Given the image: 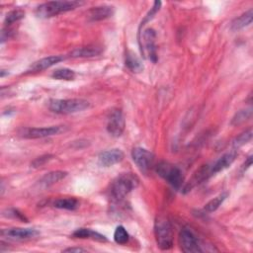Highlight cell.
<instances>
[{
    "mask_svg": "<svg viewBox=\"0 0 253 253\" xmlns=\"http://www.w3.org/2000/svg\"><path fill=\"white\" fill-rule=\"evenodd\" d=\"M82 4H83V2H80V1H69V0L48 1V2L42 3L40 6H38L35 13H36L37 17L46 19V18H51V17L57 16L61 13L71 11Z\"/></svg>",
    "mask_w": 253,
    "mask_h": 253,
    "instance_id": "obj_1",
    "label": "cell"
},
{
    "mask_svg": "<svg viewBox=\"0 0 253 253\" xmlns=\"http://www.w3.org/2000/svg\"><path fill=\"white\" fill-rule=\"evenodd\" d=\"M90 107L89 101L85 99H52L48 103V108L51 112L60 115L74 114L82 112Z\"/></svg>",
    "mask_w": 253,
    "mask_h": 253,
    "instance_id": "obj_2",
    "label": "cell"
},
{
    "mask_svg": "<svg viewBox=\"0 0 253 253\" xmlns=\"http://www.w3.org/2000/svg\"><path fill=\"white\" fill-rule=\"evenodd\" d=\"M138 178L132 173H125L118 176L111 186L112 197L117 201L124 200L138 185Z\"/></svg>",
    "mask_w": 253,
    "mask_h": 253,
    "instance_id": "obj_3",
    "label": "cell"
},
{
    "mask_svg": "<svg viewBox=\"0 0 253 253\" xmlns=\"http://www.w3.org/2000/svg\"><path fill=\"white\" fill-rule=\"evenodd\" d=\"M154 232L157 246L161 250H168L173 245V231L170 222L165 218H158L155 222Z\"/></svg>",
    "mask_w": 253,
    "mask_h": 253,
    "instance_id": "obj_4",
    "label": "cell"
},
{
    "mask_svg": "<svg viewBox=\"0 0 253 253\" xmlns=\"http://www.w3.org/2000/svg\"><path fill=\"white\" fill-rule=\"evenodd\" d=\"M156 172L160 177H162L165 181H167L169 184H171L173 187L177 189L182 187L184 183L182 171L177 166L169 162H160L156 166Z\"/></svg>",
    "mask_w": 253,
    "mask_h": 253,
    "instance_id": "obj_5",
    "label": "cell"
},
{
    "mask_svg": "<svg viewBox=\"0 0 253 253\" xmlns=\"http://www.w3.org/2000/svg\"><path fill=\"white\" fill-rule=\"evenodd\" d=\"M131 158L141 172H147L154 163V155L142 147H135L131 151Z\"/></svg>",
    "mask_w": 253,
    "mask_h": 253,
    "instance_id": "obj_6",
    "label": "cell"
},
{
    "mask_svg": "<svg viewBox=\"0 0 253 253\" xmlns=\"http://www.w3.org/2000/svg\"><path fill=\"white\" fill-rule=\"evenodd\" d=\"M179 242L182 251L186 253H194V252H202L201 244L196 237V235L189 230L188 228H183L179 234Z\"/></svg>",
    "mask_w": 253,
    "mask_h": 253,
    "instance_id": "obj_7",
    "label": "cell"
},
{
    "mask_svg": "<svg viewBox=\"0 0 253 253\" xmlns=\"http://www.w3.org/2000/svg\"><path fill=\"white\" fill-rule=\"evenodd\" d=\"M126 126L125 118L123 115V112L119 109L114 110L109 118L107 123V130L108 132L115 137H119L123 134Z\"/></svg>",
    "mask_w": 253,
    "mask_h": 253,
    "instance_id": "obj_8",
    "label": "cell"
},
{
    "mask_svg": "<svg viewBox=\"0 0 253 253\" xmlns=\"http://www.w3.org/2000/svg\"><path fill=\"white\" fill-rule=\"evenodd\" d=\"M155 39H156V33L153 29H146L142 34V41L144 43V48L142 50V54L148 55V58L152 62L157 61V48L155 44Z\"/></svg>",
    "mask_w": 253,
    "mask_h": 253,
    "instance_id": "obj_9",
    "label": "cell"
},
{
    "mask_svg": "<svg viewBox=\"0 0 253 253\" xmlns=\"http://www.w3.org/2000/svg\"><path fill=\"white\" fill-rule=\"evenodd\" d=\"M62 130V127L59 126H51L45 127H31L24 129L22 135L26 138H42L46 136H51L58 134Z\"/></svg>",
    "mask_w": 253,
    "mask_h": 253,
    "instance_id": "obj_10",
    "label": "cell"
},
{
    "mask_svg": "<svg viewBox=\"0 0 253 253\" xmlns=\"http://www.w3.org/2000/svg\"><path fill=\"white\" fill-rule=\"evenodd\" d=\"M125 157L124 152L119 148H113L103 151L98 156V161L101 166L110 167L117 163H120Z\"/></svg>",
    "mask_w": 253,
    "mask_h": 253,
    "instance_id": "obj_11",
    "label": "cell"
},
{
    "mask_svg": "<svg viewBox=\"0 0 253 253\" xmlns=\"http://www.w3.org/2000/svg\"><path fill=\"white\" fill-rule=\"evenodd\" d=\"M3 235L17 238V239H29L36 237L40 234L37 229L34 228H23V227H13L9 229H4L2 231Z\"/></svg>",
    "mask_w": 253,
    "mask_h": 253,
    "instance_id": "obj_12",
    "label": "cell"
},
{
    "mask_svg": "<svg viewBox=\"0 0 253 253\" xmlns=\"http://www.w3.org/2000/svg\"><path fill=\"white\" fill-rule=\"evenodd\" d=\"M113 14H114V8L112 6L103 5V6H97V7L91 8L88 12V18L92 22L102 21L112 17Z\"/></svg>",
    "mask_w": 253,
    "mask_h": 253,
    "instance_id": "obj_13",
    "label": "cell"
},
{
    "mask_svg": "<svg viewBox=\"0 0 253 253\" xmlns=\"http://www.w3.org/2000/svg\"><path fill=\"white\" fill-rule=\"evenodd\" d=\"M235 158H236V152L234 150L224 153L213 163V165L211 168V173L215 174L228 168L233 163Z\"/></svg>",
    "mask_w": 253,
    "mask_h": 253,
    "instance_id": "obj_14",
    "label": "cell"
},
{
    "mask_svg": "<svg viewBox=\"0 0 253 253\" xmlns=\"http://www.w3.org/2000/svg\"><path fill=\"white\" fill-rule=\"evenodd\" d=\"M61 60H63V57L61 55H50L47 57H43V58H41V59L35 61L34 63H32V65L30 66V70L31 71H42L46 68H49L50 66L58 63Z\"/></svg>",
    "mask_w": 253,
    "mask_h": 253,
    "instance_id": "obj_15",
    "label": "cell"
},
{
    "mask_svg": "<svg viewBox=\"0 0 253 253\" xmlns=\"http://www.w3.org/2000/svg\"><path fill=\"white\" fill-rule=\"evenodd\" d=\"M103 51L101 46L98 45H87L81 46L70 51L69 56L71 57H93L101 54Z\"/></svg>",
    "mask_w": 253,
    "mask_h": 253,
    "instance_id": "obj_16",
    "label": "cell"
},
{
    "mask_svg": "<svg viewBox=\"0 0 253 253\" xmlns=\"http://www.w3.org/2000/svg\"><path fill=\"white\" fill-rule=\"evenodd\" d=\"M67 176V172L65 171H61V170H56V171H50L46 174H44L39 181L40 185L42 186L43 188L49 187L57 182H59L60 180L64 179Z\"/></svg>",
    "mask_w": 253,
    "mask_h": 253,
    "instance_id": "obj_17",
    "label": "cell"
},
{
    "mask_svg": "<svg viewBox=\"0 0 253 253\" xmlns=\"http://www.w3.org/2000/svg\"><path fill=\"white\" fill-rule=\"evenodd\" d=\"M125 63H126V66L133 73H139L144 68L141 59L131 50L126 51Z\"/></svg>",
    "mask_w": 253,
    "mask_h": 253,
    "instance_id": "obj_18",
    "label": "cell"
},
{
    "mask_svg": "<svg viewBox=\"0 0 253 253\" xmlns=\"http://www.w3.org/2000/svg\"><path fill=\"white\" fill-rule=\"evenodd\" d=\"M211 173V169L208 167V166H203L201 169H199L195 175L193 176V178L191 179V181H189V183H187L185 185V187L183 188V192L184 193H187L189 191H191V189H193L195 186H197L198 184L202 183L206 178L207 176Z\"/></svg>",
    "mask_w": 253,
    "mask_h": 253,
    "instance_id": "obj_19",
    "label": "cell"
},
{
    "mask_svg": "<svg viewBox=\"0 0 253 253\" xmlns=\"http://www.w3.org/2000/svg\"><path fill=\"white\" fill-rule=\"evenodd\" d=\"M72 236L76 238H91L93 240L100 241V242L107 241V238L103 234L96 232L90 228H84V227L78 228L75 231H73Z\"/></svg>",
    "mask_w": 253,
    "mask_h": 253,
    "instance_id": "obj_20",
    "label": "cell"
},
{
    "mask_svg": "<svg viewBox=\"0 0 253 253\" xmlns=\"http://www.w3.org/2000/svg\"><path fill=\"white\" fill-rule=\"evenodd\" d=\"M253 18V10L249 9L247 12L243 13L241 16L235 18L231 23V30L232 31H238L241 30L247 26H249L252 23Z\"/></svg>",
    "mask_w": 253,
    "mask_h": 253,
    "instance_id": "obj_21",
    "label": "cell"
},
{
    "mask_svg": "<svg viewBox=\"0 0 253 253\" xmlns=\"http://www.w3.org/2000/svg\"><path fill=\"white\" fill-rule=\"evenodd\" d=\"M78 206H79V203L74 198L57 199L53 203V207L57 209H62V210H75L76 208H78Z\"/></svg>",
    "mask_w": 253,
    "mask_h": 253,
    "instance_id": "obj_22",
    "label": "cell"
},
{
    "mask_svg": "<svg viewBox=\"0 0 253 253\" xmlns=\"http://www.w3.org/2000/svg\"><path fill=\"white\" fill-rule=\"evenodd\" d=\"M51 77L54 78V79H57V80L70 81V80H73L75 78V72L72 69L65 68V67L58 68V69H55L52 72Z\"/></svg>",
    "mask_w": 253,
    "mask_h": 253,
    "instance_id": "obj_23",
    "label": "cell"
},
{
    "mask_svg": "<svg viewBox=\"0 0 253 253\" xmlns=\"http://www.w3.org/2000/svg\"><path fill=\"white\" fill-rule=\"evenodd\" d=\"M227 195H228L227 193H222V194L216 196L215 198L211 199L210 202H208L205 205V208H204L205 211L208 212H212V211H216L219 208V206L223 203V201L226 199Z\"/></svg>",
    "mask_w": 253,
    "mask_h": 253,
    "instance_id": "obj_24",
    "label": "cell"
},
{
    "mask_svg": "<svg viewBox=\"0 0 253 253\" xmlns=\"http://www.w3.org/2000/svg\"><path fill=\"white\" fill-rule=\"evenodd\" d=\"M129 239V235L126 231V229L123 226V225H119L117 226L115 232H114V240L116 243L124 245L126 244L128 242Z\"/></svg>",
    "mask_w": 253,
    "mask_h": 253,
    "instance_id": "obj_25",
    "label": "cell"
},
{
    "mask_svg": "<svg viewBox=\"0 0 253 253\" xmlns=\"http://www.w3.org/2000/svg\"><path fill=\"white\" fill-rule=\"evenodd\" d=\"M252 116V110L251 109H246V110H240L235 114V116L231 120V125L232 126H237L240 125L246 121H248Z\"/></svg>",
    "mask_w": 253,
    "mask_h": 253,
    "instance_id": "obj_26",
    "label": "cell"
},
{
    "mask_svg": "<svg viewBox=\"0 0 253 253\" xmlns=\"http://www.w3.org/2000/svg\"><path fill=\"white\" fill-rule=\"evenodd\" d=\"M25 17V11L22 10V9H15V10H12L10 12L7 13L6 17H5V20H4V23L5 25H12L13 23L23 19Z\"/></svg>",
    "mask_w": 253,
    "mask_h": 253,
    "instance_id": "obj_27",
    "label": "cell"
},
{
    "mask_svg": "<svg viewBox=\"0 0 253 253\" xmlns=\"http://www.w3.org/2000/svg\"><path fill=\"white\" fill-rule=\"evenodd\" d=\"M251 138H252V129L249 128V129L245 130L244 132L240 133V134L233 140V146H234L235 148L241 147L242 145L246 144Z\"/></svg>",
    "mask_w": 253,
    "mask_h": 253,
    "instance_id": "obj_28",
    "label": "cell"
},
{
    "mask_svg": "<svg viewBox=\"0 0 253 253\" xmlns=\"http://www.w3.org/2000/svg\"><path fill=\"white\" fill-rule=\"evenodd\" d=\"M160 6H161V1H155V2L153 3L152 8H151V9H150V11L146 14V16L144 17V19L141 21L140 27H141V26H143V25H145V23L149 22V21L154 17V15L159 11Z\"/></svg>",
    "mask_w": 253,
    "mask_h": 253,
    "instance_id": "obj_29",
    "label": "cell"
},
{
    "mask_svg": "<svg viewBox=\"0 0 253 253\" xmlns=\"http://www.w3.org/2000/svg\"><path fill=\"white\" fill-rule=\"evenodd\" d=\"M53 155H50V154H44V155H42L38 158H36L33 162H32V167L34 168H38V167H41L42 166L43 164H45L46 162H48L50 159H52Z\"/></svg>",
    "mask_w": 253,
    "mask_h": 253,
    "instance_id": "obj_30",
    "label": "cell"
},
{
    "mask_svg": "<svg viewBox=\"0 0 253 253\" xmlns=\"http://www.w3.org/2000/svg\"><path fill=\"white\" fill-rule=\"evenodd\" d=\"M7 211V214H4V215H7V216H13L15 218H18L22 221H25L27 222L28 219L26 218V216L24 215V213L20 212L18 210H15V209H9V210H6Z\"/></svg>",
    "mask_w": 253,
    "mask_h": 253,
    "instance_id": "obj_31",
    "label": "cell"
},
{
    "mask_svg": "<svg viewBox=\"0 0 253 253\" xmlns=\"http://www.w3.org/2000/svg\"><path fill=\"white\" fill-rule=\"evenodd\" d=\"M86 250L83 249V248H80V247H69V248H66L63 250V252H85Z\"/></svg>",
    "mask_w": 253,
    "mask_h": 253,
    "instance_id": "obj_32",
    "label": "cell"
},
{
    "mask_svg": "<svg viewBox=\"0 0 253 253\" xmlns=\"http://www.w3.org/2000/svg\"><path fill=\"white\" fill-rule=\"evenodd\" d=\"M252 165V155H250V156H248L247 157V159H246V161H245V163L243 164V170H246L247 168H249L250 166Z\"/></svg>",
    "mask_w": 253,
    "mask_h": 253,
    "instance_id": "obj_33",
    "label": "cell"
}]
</instances>
